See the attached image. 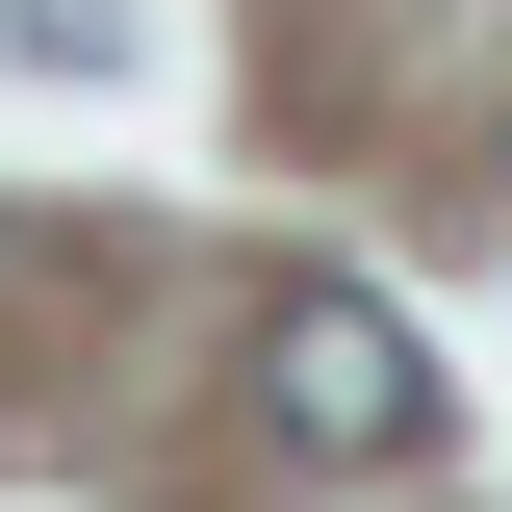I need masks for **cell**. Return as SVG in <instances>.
<instances>
[{"label": "cell", "instance_id": "obj_1", "mask_svg": "<svg viewBox=\"0 0 512 512\" xmlns=\"http://www.w3.org/2000/svg\"><path fill=\"white\" fill-rule=\"evenodd\" d=\"M256 436L282 461H410L436 436V333L384 308V282H282L256 308Z\"/></svg>", "mask_w": 512, "mask_h": 512}]
</instances>
